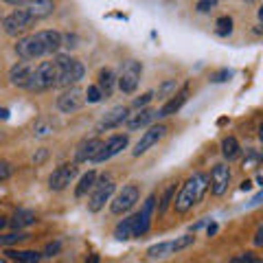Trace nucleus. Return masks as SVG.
Masks as SVG:
<instances>
[{"label":"nucleus","instance_id":"obj_31","mask_svg":"<svg viewBox=\"0 0 263 263\" xmlns=\"http://www.w3.org/2000/svg\"><path fill=\"white\" fill-rule=\"evenodd\" d=\"M174 90H176V81H164L158 88V99H167L169 92H174Z\"/></svg>","mask_w":263,"mask_h":263},{"label":"nucleus","instance_id":"obj_35","mask_svg":"<svg viewBox=\"0 0 263 263\" xmlns=\"http://www.w3.org/2000/svg\"><path fill=\"white\" fill-rule=\"evenodd\" d=\"M235 263H261L259 257H254V252H243L241 257H237Z\"/></svg>","mask_w":263,"mask_h":263},{"label":"nucleus","instance_id":"obj_20","mask_svg":"<svg viewBox=\"0 0 263 263\" xmlns=\"http://www.w3.org/2000/svg\"><path fill=\"white\" fill-rule=\"evenodd\" d=\"M114 81H117V77H114V72L110 68H103L101 72H99L97 88H99V92H101V97L108 99L114 92Z\"/></svg>","mask_w":263,"mask_h":263},{"label":"nucleus","instance_id":"obj_38","mask_svg":"<svg viewBox=\"0 0 263 263\" xmlns=\"http://www.w3.org/2000/svg\"><path fill=\"white\" fill-rule=\"evenodd\" d=\"M152 99H154V92H147V95H143V97H138L136 101H134V105H136L138 110H141V108H145V105L152 101Z\"/></svg>","mask_w":263,"mask_h":263},{"label":"nucleus","instance_id":"obj_7","mask_svg":"<svg viewBox=\"0 0 263 263\" xmlns=\"http://www.w3.org/2000/svg\"><path fill=\"white\" fill-rule=\"evenodd\" d=\"M138 197H141V191H138V186H136V184L123 186L121 191H119V195L112 200L110 211L114 213V215H123V213H127V211L138 202Z\"/></svg>","mask_w":263,"mask_h":263},{"label":"nucleus","instance_id":"obj_42","mask_svg":"<svg viewBox=\"0 0 263 263\" xmlns=\"http://www.w3.org/2000/svg\"><path fill=\"white\" fill-rule=\"evenodd\" d=\"M252 189V182L250 180H246V182H241V191H250Z\"/></svg>","mask_w":263,"mask_h":263},{"label":"nucleus","instance_id":"obj_36","mask_svg":"<svg viewBox=\"0 0 263 263\" xmlns=\"http://www.w3.org/2000/svg\"><path fill=\"white\" fill-rule=\"evenodd\" d=\"M215 5H217V0H200V3H197V11H200V13H206V11H211Z\"/></svg>","mask_w":263,"mask_h":263},{"label":"nucleus","instance_id":"obj_17","mask_svg":"<svg viewBox=\"0 0 263 263\" xmlns=\"http://www.w3.org/2000/svg\"><path fill=\"white\" fill-rule=\"evenodd\" d=\"M101 141L99 138H88V141H84L79 147H77V152H75V158L77 162H88V160H95V156L99 154V149H101Z\"/></svg>","mask_w":263,"mask_h":263},{"label":"nucleus","instance_id":"obj_8","mask_svg":"<svg viewBox=\"0 0 263 263\" xmlns=\"http://www.w3.org/2000/svg\"><path fill=\"white\" fill-rule=\"evenodd\" d=\"M75 176H77V164L75 162L60 164V167L51 174V178H48V186H51V191H64V189L75 180Z\"/></svg>","mask_w":263,"mask_h":263},{"label":"nucleus","instance_id":"obj_28","mask_svg":"<svg viewBox=\"0 0 263 263\" xmlns=\"http://www.w3.org/2000/svg\"><path fill=\"white\" fill-rule=\"evenodd\" d=\"M24 239H29V235L18 230V233H9V235L0 237V246H11V243H18V241H24Z\"/></svg>","mask_w":263,"mask_h":263},{"label":"nucleus","instance_id":"obj_9","mask_svg":"<svg viewBox=\"0 0 263 263\" xmlns=\"http://www.w3.org/2000/svg\"><path fill=\"white\" fill-rule=\"evenodd\" d=\"M86 103V97H84V90L77 88V86H70L68 90H64V92L57 97V108L62 112L70 114V112H77L81 105Z\"/></svg>","mask_w":263,"mask_h":263},{"label":"nucleus","instance_id":"obj_13","mask_svg":"<svg viewBox=\"0 0 263 263\" xmlns=\"http://www.w3.org/2000/svg\"><path fill=\"white\" fill-rule=\"evenodd\" d=\"M127 117H129V108L127 105H117V108H112L105 117L97 123V132H108V129H112V127H119L123 121H127Z\"/></svg>","mask_w":263,"mask_h":263},{"label":"nucleus","instance_id":"obj_11","mask_svg":"<svg viewBox=\"0 0 263 263\" xmlns=\"http://www.w3.org/2000/svg\"><path fill=\"white\" fill-rule=\"evenodd\" d=\"M209 182H211L213 195H224L228 191V184H230V169H228V164H224V162L215 164L213 171H211Z\"/></svg>","mask_w":263,"mask_h":263},{"label":"nucleus","instance_id":"obj_47","mask_svg":"<svg viewBox=\"0 0 263 263\" xmlns=\"http://www.w3.org/2000/svg\"><path fill=\"white\" fill-rule=\"evenodd\" d=\"M0 263H7V261H5V259H0Z\"/></svg>","mask_w":263,"mask_h":263},{"label":"nucleus","instance_id":"obj_23","mask_svg":"<svg viewBox=\"0 0 263 263\" xmlns=\"http://www.w3.org/2000/svg\"><path fill=\"white\" fill-rule=\"evenodd\" d=\"M33 221H35V213L29 211V209H20V211H15V215H13V219H11V226L20 230V228L31 226Z\"/></svg>","mask_w":263,"mask_h":263},{"label":"nucleus","instance_id":"obj_29","mask_svg":"<svg viewBox=\"0 0 263 263\" xmlns=\"http://www.w3.org/2000/svg\"><path fill=\"white\" fill-rule=\"evenodd\" d=\"M217 33L221 37H226L233 33V18H230V15H224V18L217 20Z\"/></svg>","mask_w":263,"mask_h":263},{"label":"nucleus","instance_id":"obj_16","mask_svg":"<svg viewBox=\"0 0 263 263\" xmlns=\"http://www.w3.org/2000/svg\"><path fill=\"white\" fill-rule=\"evenodd\" d=\"M24 5H27L24 9L29 11V15L35 22L46 18V15H51L55 11V3H53V0H27Z\"/></svg>","mask_w":263,"mask_h":263},{"label":"nucleus","instance_id":"obj_43","mask_svg":"<svg viewBox=\"0 0 263 263\" xmlns=\"http://www.w3.org/2000/svg\"><path fill=\"white\" fill-rule=\"evenodd\" d=\"M5 3H9V5H15V7H18V5H24L27 0H5Z\"/></svg>","mask_w":263,"mask_h":263},{"label":"nucleus","instance_id":"obj_2","mask_svg":"<svg viewBox=\"0 0 263 263\" xmlns=\"http://www.w3.org/2000/svg\"><path fill=\"white\" fill-rule=\"evenodd\" d=\"M209 189V176L206 174H195L186 180V182L182 184V189H180V193L176 195L174 200V209L178 213H186L191 211L195 204L202 202L204 193H206Z\"/></svg>","mask_w":263,"mask_h":263},{"label":"nucleus","instance_id":"obj_19","mask_svg":"<svg viewBox=\"0 0 263 263\" xmlns=\"http://www.w3.org/2000/svg\"><path fill=\"white\" fill-rule=\"evenodd\" d=\"M186 97H189V92H186V88L182 90V92H178V95H174V99H169L167 103L162 105V108L156 112V119H167V117H171V114H176L182 105L186 103Z\"/></svg>","mask_w":263,"mask_h":263},{"label":"nucleus","instance_id":"obj_48","mask_svg":"<svg viewBox=\"0 0 263 263\" xmlns=\"http://www.w3.org/2000/svg\"><path fill=\"white\" fill-rule=\"evenodd\" d=\"M0 141H3V134H0Z\"/></svg>","mask_w":263,"mask_h":263},{"label":"nucleus","instance_id":"obj_15","mask_svg":"<svg viewBox=\"0 0 263 263\" xmlns=\"http://www.w3.org/2000/svg\"><path fill=\"white\" fill-rule=\"evenodd\" d=\"M125 147H127V136H112V138H108V143L101 145V149H99V154L95 156V162L110 160L117 154H121Z\"/></svg>","mask_w":263,"mask_h":263},{"label":"nucleus","instance_id":"obj_3","mask_svg":"<svg viewBox=\"0 0 263 263\" xmlns=\"http://www.w3.org/2000/svg\"><path fill=\"white\" fill-rule=\"evenodd\" d=\"M57 81H60V66H57L55 57H53L51 62H42L31 70L27 90H31V92H42V90L57 88Z\"/></svg>","mask_w":263,"mask_h":263},{"label":"nucleus","instance_id":"obj_4","mask_svg":"<svg viewBox=\"0 0 263 263\" xmlns=\"http://www.w3.org/2000/svg\"><path fill=\"white\" fill-rule=\"evenodd\" d=\"M55 62L60 66V81H57V88H70L84 77V66H81V62H77L75 57L57 55Z\"/></svg>","mask_w":263,"mask_h":263},{"label":"nucleus","instance_id":"obj_25","mask_svg":"<svg viewBox=\"0 0 263 263\" xmlns=\"http://www.w3.org/2000/svg\"><path fill=\"white\" fill-rule=\"evenodd\" d=\"M239 143H237V138L233 136H228L221 141V154H224V158L226 160H235V158H239Z\"/></svg>","mask_w":263,"mask_h":263},{"label":"nucleus","instance_id":"obj_5","mask_svg":"<svg viewBox=\"0 0 263 263\" xmlns=\"http://www.w3.org/2000/svg\"><path fill=\"white\" fill-rule=\"evenodd\" d=\"M141 72H143L141 62L127 60L125 64H123L121 72H119V88H121V92H125V95L134 92L136 86H138V81H141Z\"/></svg>","mask_w":263,"mask_h":263},{"label":"nucleus","instance_id":"obj_1","mask_svg":"<svg viewBox=\"0 0 263 263\" xmlns=\"http://www.w3.org/2000/svg\"><path fill=\"white\" fill-rule=\"evenodd\" d=\"M60 46H62L60 31H37V33H31V35L18 40L15 53H18V57H22L24 62H31V60H37V57L57 53Z\"/></svg>","mask_w":263,"mask_h":263},{"label":"nucleus","instance_id":"obj_6","mask_svg":"<svg viewBox=\"0 0 263 263\" xmlns=\"http://www.w3.org/2000/svg\"><path fill=\"white\" fill-rule=\"evenodd\" d=\"M33 22L35 20L31 18L27 9H15L3 20V29H5L7 35H20V33L29 31L33 27Z\"/></svg>","mask_w":263,"mask_h":263},{"label":"nucleus","instance_id":"obj_14","mask_svg":"<svg viewBox=\"0 0 263 263\" xmlns=\"http://www.w3.org/2000/svg\"><path fill=\"white\" fill-rule=\"evenodd\" d=\"M167 134V125H154V127H149L145 132V134L141 136V141L136 143V147H134V156H143L147 149H149V147H154L156 143L160 141V138Z\"/></svg>","mask_w":263,"mask_h":263},{"label":"nucleus","instance_id":"obj_24","mask_svg":"<svg viewBox=\"0 0 263 263\" xmlns=\"http://www.w3.org/2000/svg\"><path fill=\"white\" fill-rule=\"evenodd\" d=\"M7 257L15 259L18 263H40L42 254L35 252V250H9L7 252Z\"/></svg>","mask_w":263,"mask_h":263},{"label":"nucleus","instance_id":"obj_34","mask_svg":"<svg viewBox=\"0 0 263 263\" xmlns=\"http://www.w3.org/2000/svg\"><path fill=\"white\" fill-rule=\"evenodd\" d=\"M171 195H174V186H169L167 191H164V195H162V200H160V206H158V211L160 213H164L167 211V206H169V202H171Z\"/></svg>","mask_w":263,"mask_h":263},{"label":"nucleus","instance_id":"obj_27","mask_svg":"<svg viewBox=\"0 0 263 263\" xmlns=\"http://www.w3.org/2000/svg\"><path fill=\"white\" fill-rule=\"evenodd\" d=\"M147 254L149 257H167V254H174V250H171V241H160V243H156L152 246L149 250H147Z\"/></svg>","mask_w":263,"mask_h":263},{"label":"nucleus","instance_id":"obj_32","mask_svg":"<svg viewBox=\"0 0 263 263\" xmlns=\"http://www.w3.org/2000/svg\"><path fill=\"white\" fill-rule=\"evenodd\" d=\"M246 154H248V156H246V160H243V167L250 169V167H254V164L259 162V154L252 152V149H246Z\"/></svg>","mask_w":263,"mask_h":263},{"label":"nucleus","instance_id":"obj_12","mask_svg":"<svg viewBox=\"0 0 263 263\" xmlns=\"http://www.w3.org/2000/svg\"><path fill=\"white\" fill-rule=\"evenodd\" d=\"M154 206H156V197L149 195V197H147V202L143 204L141 213H136V215H134V235L136 237H143L147 230H149L152 215H154Z\"/></svg>","mask_w":263,"mask_h":263},{"label":"nucleus","instance_id":"obj_44","mask_svg":"<svg viewBox=\"0 0 263 263\" xmlns=\"http://www.w3.org/2000/svg\"><path fill=\"white\" fill-rule=\"evenodd\" d=\"M7 224H9V221H7V219H5V217H0V230H3V228H5V226H7Z\"/></svg>","mask_w":263,"mask_h":263},{"label":"nucleus","instance_id":"obj_21","mask_svg":"<svg viewBox=\"0 0 263 263\" xmlns=\"http://www.w3.org/2000/svg\"><path fill=\"white\" fill-rule=\"evenodd\" d=\"M152 119H156V112L149 110V108H141V110L134 114V117L127 119V127H129V129H141V127H145Z\"/></svg>","mask_w":263,"mask_h":263},{"label":"nucleus","instance_id":"obj_26","mask_svg":"<svg viewBox=\"0 0 263 263\" xmlns=\"http://www.w3.org/2000/svg\"><path fill=\"white\" fill-rule=\"evenodd\" d=\"M95 180H97L95 171H88V174H84V176H81V180H79L77 189H75V195H77V197H84V195L90 191V189L95 186Z\"/></svg>","mask_w":263,"mask_h":263},{"label":"nucleus","instance_id":"obj_37","mask_svg":"<svg viewBox=\"0 0 263 263\" xmlns=\"http://www.w3.org/2000/svg\"><path fill=\"white\" fill-rule=\"evenodd\" d=\"M228 79H230V70L228 68L219 70V72H215V75L211 77V81H215V84H221V81H228Z\"/></svg>","mask_w":263,"mask_h":263},{"label":"nucleus","instance_id":"obj_18","mask_svg":"<svg viewBox=\"0 0 263 263\" xmlns=\"http://www.w3.org/2000/svg\"><path fill=\"white\" fill-rule=\"evenodd\" d=\"M31 70H33V66L27 64V62H18L13 66V68L9 70V81L13 86H18V88H27L29 84V77H31Z\"/></svg>","mask_w":263,"mask_h":263},{"label":"nucleus","instance_id":"obj_39","mask_svg":"<svg viewBox=\"0 0 263 263\" xmlns=\"http://www.w3.org/2000/svg\"><path fill=\"white\" fill-rule=\"evenodd\" d=\"M60 250H62V243L55 241V243H48V246H46V252H44V254H46V257H55V254L60 252Z\"/></svg>","mask_w":263,"mask_h":263},{"label":"nucleus","instance_id":"obj_22","mask_svg":"<svg viewBox=\"0 0 263 263\" xmlns=\"http://www.w3.org/2000/svg\"><path fill=\"white\" fill-rule=\"evenodd\" d=\"M114 237H117L119 241H127V239H134V215L127 217V219H123L121 224L114 228Z\"/></svg>","mask_w":263,"mask_h":263},{"label":"nucleus","instance_id":"obj_41","mask_svg":"<svg viewBox=\"0 0 263 263\" xmlns=\"http://www.w3.org/2000/svg\"><path fill=\"white\" fill-rule=\"evenodd\" d=\"M261 237H263V228H259V230H257V235H254V243H257V246H261V241H263Z\"/></svg>","mask_w":263,"mask_h":263},{"label":"nucleus","instance_id":"obj_45","mask_svg":"<svg viewBox=\"0 0 263 263\" xmlns=\"http://www.w3.org/2000/svg\"><path fill=\"white\" fill-rule=\"evenodd\" d=\"M213 233H217V226H215V224L209 226V235H213Z\"/></svg>","mask_w":263,"mask_h":263},{"label":"nucleus","instance_id":"obj_10","mask_svg":"<svg viewBox=\"0 0 263 263\" xmlns=\"http://www.w3.org/2000/svg\"><path fill=\"white\" fill-rule=\"evenodd\" d=\"M114 193V182L110 178H101V182L97 184L95 189V193L90 195V200H88V209L92 211V213H99L103 206H105V202H110V197Z\"/></svg>","mask_w":263,"mask_h":263},{"label":"nucleus","instance_id":"obj_40","mask_svg":"<svg viewBox=\"0 0 263 263\" xmlns=\"http://www.w3.org/2000/svg\"><path fill=\"white\" fill-rule=\"evenodd\" d=\"M46 156H48V154H46V149H40V154H37V156H33V162H35V164H42V162L46 160Z\"/></svg>","mask_w":263,"mask_h":263},{"label":"nucleus","instance_id":"obj_30","mask_svg":"<svg viewBox=\"0 0 263 263\" xmlns=\"http://www.w3.org/2000/svg\"><path fill=\"white\" fill-rule=\"evenodd\" d=\"M84 97H86V101H88V103H99V101L103 99L97 86H90V88L86 90V92H84Z\"/></svg>","mask_w":263,"mask_h":263},{"label":"nucleus","instance_id":"obj_46","mask_svg":"<svg viewBox=\"0 0 263 263\" xmlns=\"http://www.w3.org/2000/svg\"><path fill=\"white\" fill-rule=\"evenodd\" d=\"M7 117H9V112H7V110H0V119H7Z\"/></svg>","mask_w":263,"mask_h":263},{"label":"nucleus","instance_id":"obj_33","mask_svg":"<svg viewBox=\"0 0 263 263\" xmlns=\"http://www.w3.org/2000/svg\"><path fill=\"white\" fill-rule=\"evenodd\" d=\"M13 174V167L7 160H0V182H3V180H7Z\"/></svg>","mask_w":263,"mask_h":263}]
</instances>
